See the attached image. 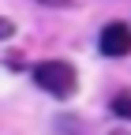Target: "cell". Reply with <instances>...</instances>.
Here are the masks:
<instances>
[{"mask_svg":"<svg viewBox=\"0 0 131 135\" xmlns=\"http://www.w3.org/2000/svg\"><path fill=\"white\" fill-rule=\"evenodd\" d=\"M34 83L41 90H49L53 98H68L79 79H75V68L68 60H45V64L34 68Z\"/></svg>","mask_w":131,"mask_h":135,"instance_id":"obj_1","label":"cell"},{"mask_svg":"<svg viewBox=\"0 0 131 135\" xmlns=\"http://www.w3.org/2000/svg\"><path fill=\"white\" fill-rule=\"evenodd\" d=\"M105 56H127L131 53V26L127 23H109L101 30V38H97Z\"/></svg>","mask_w":131,"mask_h":135,"instance_id":"obj_2","label":"cell"},{"mask_svg":"<svg viewBox=\"0 0 131 135\" xmlns=\"http://www.w3.org/2000/svg\"><path fill=\"white\" fill-rule=\"evenodd\" d=\"M112 113L124 116V120H131V90H124V94L112 98Z\"/></svg>","mask_w":131,"mask_h":135,"instance_id":"obj_3","label":"cell"},{"mask_svg":"<svg viewBox=\"0 0 131 135\" xmlns=\"http://www.w3.org/2000/svg\"><path fill=\"white\" fill-rule=\"evenodd\" d=\"M11 34H15V26H11L8 19H0V38H11Z\"/></svg>","mask_w":131,"mask_h":135,"instance_id":"obj_4","label":"cell"},{"mask_svg":"<svg viewBox=\"0 0 131 135\" xmlns=\"http://www.w3.org/2000/svg\"><path fill=\"white\" fill-rule=\"evenodd\" d=\"M41 4H49V8H68L71 0H41Z\"/></svg>","mask_w":131,"mask_h":135,"instance_id":"obj_5","label":"cell"}]
</instances>
